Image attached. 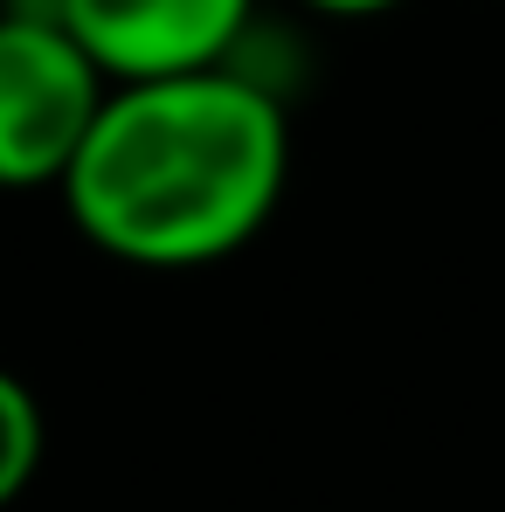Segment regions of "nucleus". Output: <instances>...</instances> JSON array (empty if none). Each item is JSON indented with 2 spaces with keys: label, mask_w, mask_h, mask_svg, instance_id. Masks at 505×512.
<instances>
[{
  "label": "nucleus",
  "mask_w": 505,
  "mask_h": 512,
  "mask_svg": "<svg viewBox=\"0 0 505 512\" xmlns=\"http://www.w3.org/2000/svg\"><path fill=\"white\" fill-rule=\"evenodd\" d=\"M284 180V97L243 63H215L111 84L56 194L90 250L139 270H201L270 229Z\"/></svg>",
  "instance_id": "1"
},
{
  "label": "nucleus",
  "mask_w": 505,
  "mask_h": 512,
  "mask_svg": "<svg viewBox=\"0 0 505 512\" xmlns=\"http://www.w3.org/2000/svg\"><path fill=\"white\" fill-rule=\"evenodd\" d=\"M111 97L56 0H7L0 7V194L63 187L90 125Z\"/></svg>",
  "instance_id": "2"
},
{
  "label": "nucleus",
  "mask_w": 505,
  "mask_h": 512,
  "mask_svg": "<svg viewBox=\"0 0 505 512\" xmlns=\"http://www.w3.org/2000/svg\"><path fill=\"white\" fill-rule=\"evenodd\" d=\"M56 14L111 84H146L236 63L256 0H56Z\"/></svg>",
  "instance_id": "3"
},
{
  "label": "nucleus",
  "mask_w": 505,
  "mask_h": 512,
  "mask_svg": "<svg viewBox=\"0 0 505 512\" xmlns=\"http://www.w3.org/2000/svg\"><path fill=\"white\" fill-rule=\"evenodd\" d=\"M42 450H49V423H42L35 388H28L14 367H0V512L35 485Z\"/></svg>",
  "instance_id": "4"
},
{
  "label": "nucleus",
  "mask_w": 505,
  "mask_h": 512,
  "mask_svg": "<svg viewBox=\"0 0 505 512\" xmlns=\"http://www.w3.org/2000/svg\"><path fill=\"white\" fill-rule=\"evenodd\" d=\"M298 7H312V14H326V21H374V14H388V7H402V0H298Z\"/></svg>",
  "instance_id": "5"
},
{
  "label": "nucleus",
  "mask_w": 505,
  "mask_h": 512,
  "mask_svg": "<svg viewBox=\"0 0 505 512\" xmlns=\"http://www.w3.org/2000/svg\"><path fill=\"white\" fill-rule=\"evenodd\" d=\"M0 7H7V0H0Z\"/></svg>",
  "instance_id": "6"
}]
</instances>
